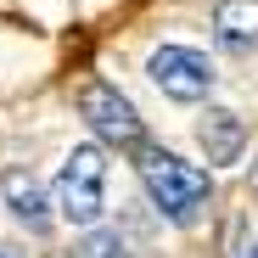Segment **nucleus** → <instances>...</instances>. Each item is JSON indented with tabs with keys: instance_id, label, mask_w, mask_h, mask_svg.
I'll return each mask as SVG.
<instances>
[{
	"instance_id": "nucleus-6",
	"label": "nucleus",
	"mask_w": 258,
	"mask_h": 258,
	"mask_svg": "<svg viewBox=\"0 0 258 258\" xmlns=\"http://www.w3.org/2000/svg\"><path fill=\"white\" fill-rule=\"evenodd\" d=\"M0 197H6L12 219H17V225H28L34 236H45V230L56 225V213H51L56 202L45 197V185H39L28 168H17V163H12V168H0Z\"/></svg>"
},
{
	"instance_id": "nucleus-4",
	"label": "nucleus",
	"mask_w": 258,
	"mask_h": 258,
	"mask_svg": "<svg viewBox=\"0 0 258 258\" xmlns=\"http://www.w3.org/2000/svg\"><path fill=\"white\" fill-rule=\"evenodd\" d=\"M146 79L157 84L168 101H208L213 84H219L213 62H208L197 45H157V51L146 56Z\"/></svg>"
},
{
	"instance_id": "nucleus-10",
	"label": "nucleus",
	"mask_w": 258,
	"mask_h": 258,
	"mask_svg": "<svg viewBox=\"0 0 258 258\" xmlns=\"http://www.w3.org/2000/svg\"><path fill=\"white\" fill-rule=\"evenodd\" d=\"M252 180H258V168H252Z\"/></svg>"
},
{
	"instance_id": "nucleus-11",
	"label": "nucleus",
	"mask_w": 258,
	"mask_h": 258,
	"mask_svg": "<svg viewBox=\"0 0 258 258\" xmlns=\"http://www.w3.org/2000/svg\"><path fill=\"white\" fill-rule=\"evenodd\" d=\"M84 258H90V252H84Z\"/></svg>"
},
{
	"instance_id": "nucleus-3",
	"label": "nucleus",
	"mask_w": 258,
	"mask_h": 258,
	"mask_svg": "<svg viewBox=\"0 0 258 258\" xmlns=\"http://www.w3.org/2000/svg\"><path fill=\"white\" fill-rule=\"evenodd\" d=\"M79 118L90 123V135H96L101 146L135 152V146L146 141V118H141L135 101H129L118 84H107V79H90V84L79 90Z\"/></svg>"
},
{
	"instance_id": "nucleus-7",
	"label": "nucleus",
	"mask_w": 258,
	"mask_h": 258,
	"mask_svg": "<svg viewBox=\"0 0 258 258\" xmlns=\"http://www.w3.org/2000/svg\"><path fill=\"white\" fill-rule=\"evenodd\" d=\"M213 39L225 51H252L258 45V0H219L213 6Z\"/></svg>"
},
{
	"instance_id": "nucleus-1",
	"label": "nucleus",
	"mask_w": 258,
	"mask_h": 258,
	"mask_svg": "<svg viewBox=\"0 0 258 258\" xmlns=\"http://www.w3.org/2000/svg\"><path fill=\"white\" fill-rule=\"evenodd\" d=\"M129 157H135V180H141L146 202L163 213L168 225H197L202 219V208L213 197V174L202 163H185L180 152H168L157 141H141Z\"/></svg>"
},
{
	"instance_id": "nucleus-9",
	"label": "nucleus",
	"mask_w": 258,
	"mask_h": 258,
	"mask_svg": "<svg viewBox=\"0 0 258 258\" xmlns=\"http://www.w3.org/2000/svg\"><path fill=\"white\" fill-rule=\"evenodd\" d=\"M0 258H23V252H6V247H0Z\"/></svg>"
},
{
	"instance_id": "nucleus-8",
	"label": "nucleus",
	"mask_w": 258,
	"mask_h": 258,
	"mask_svg": "<svg viewBox=\"0 0 258 258\" xmlns=\"http://www.w3.org/2000/svg\"><path fill=\"white\" fill-rule=\"evenodd\" d=\"M230 258H258V241H252V236H247V241H236V247H230Z\"/></svg>"
},
{
	"instance_id": "nucleus-2",
	"label": "nucleus",
	"mask_w": 258,
	"mask_h": 258,
	"mask_svg": "<svg viewBox=\"0 0 258 258\" xmlns=\"http://www.w3.org/2000/svg\"><path fill=\"white\" fill-rule=\"evenodd\" d=\"M51 202H56V219H68L73 230H96L107 219V152L96 141H84L62 157Z\"/></svg>"
},
{
	"instance_id": "nucleus-5",
	"label": "nucleus",
	"mask_w": 258,
	"mask_h": 258,
	"mask_svg": "<svg viewBox=\"0 0 258 258\" xmlns=\"http://www.w3.org/2000/svg\"><path fill=\"white\" fill-rule=\"evenodd\" d=\"M247 118L241 112H230V107H202V118H197V146H202V157H208V168H230V163H241L247 157Z\"/></svg>"
}]
</instances>
